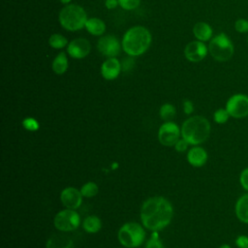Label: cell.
Here are the masks:
<instances>
[{"mask_svg":"<svg viewBox=\"0 0 248 248\" xmlns=\"http://www.w3.org/2000/svg\"><path fill=\"white\" fill-rule=\"evenodd\" d=\"M188 142L184 140V139H179L178 141L174 144V149L177 151V152H184L186 151L187 147H188Z\"/></svg>","mask_w":248,"mask_h":248,"instance_id":"32","label":"cell"},{"mask_svg":"<svg viewBox=\"0 0 248 248\" xmlns=\"http://www.w3.org/2000/svg\"><path fill=\"white\" fill-rule=\"evenodd\" d=\"M22 125L27 131H30V132H35L40 127L38 121L33 117H26L25 119H23Z\"/></svg>","mask_w":248,"mask_h":248,"instance_id":"28","label":"cell"},{"mask_svg":"<svg viewBox=\"0 0 248 248\" xmlns=\"http://www.w3.org/2000/svg\"><path fill=\"white\" fill-rule=\"evenodd\" d=\"M118 3L122 9L126 11H132L140 6V0H118Z\"/></svg>","mask_w":248,"mask_h":248,"instance_id":"27","label":"cell"},{"mask_svg":"<svg viewBox=\"0 0 248 248\" xmlns=\"http://www.w3.org/2000/svg\"><path fill=\"white\" fill-rule=\"evenodd\" d=\"M209 135L210 123L203 116H191L182 124L181 137L189 144L199 145L204 142L208 139Z\"/></svg>","mask_w":248,"mask_h":248,"instance_id":"3","label":"cell"},{"mask_svg":"<svg viewBox=\"0 0 248 248\" xmlns=\"http://www.w3.org/2000/svg\"><path fill=\"white\" fill-rule=\"evenodd\" d=\"M212 28L211 26L203 21L197 22L193 27V34L197 40L201 42L209 41L212 37Z\"/></svg>","mask_w":248,"mask_h":248,"instance_id":"18","label":"cell"},{"mask_svg":"<svg viewBox=\"0 0 248 248\" xmlns=\"http://www.w3.org/2000/svg\"><path fill=\"white\" fill-rule=\"evenodd\" d=\"M239 182H240V185L242 186V188L248 192V168H245L240 172Z\"/></svg>","mask_w":248,"mask_h":248,"instance_id":"30","label":"cell"},{"mask_svg":"<svg viewBox=\"0 0 248 248\" xmlns=\"http://www.w3.org/2000/svg\"><path fill=\"white\" fill-rule=\"evenodd\" d=\"M183 110L186 114H190L194 110V105L190 100H184L183 102Z\"/></svg>","mask_w":248,"mask_h":248,"instance_id":"33","label":"cell"},{"mask_svg":"<svg viewBox=\"0 0 248 248\" xmlns=\"http://www.w3.org/2000/svg\"><path fill=\"white\" fill-rule=\"evenodd\" d=\"M60 25L69 31H77L85 27L87 15L84 9L77 4H67L58 16Z\"/></svg>","mask_w":248,"mask_h":248,"instance_id":"4","label":"cell"},{"mask_svg":"<svg viewBox=\"0 0 248 248\" xmlns=\"http://www.w3.org/2000/svg\"><path fill=\"white\" fill-rule=\"evenodd\" d=\"M121 64L115 57H110L105 60L101 66V74L107 80L115 79L121 72Z\"/></svg>","mask_w":248,"mask_h":248,"instance_id":"14","label":"cell"},{"mask_svg":"<svg viewBox=\"0 0 248 248\" xmlns=\"http://www.w3.org/2000/svg\"><path fill=\"white\" fill-rule=\"evenodd\" d=\"M233 45L225 33H220L210 40L208 51L210 55L219 62H225L231 59L233 54Z\"/></svg>","mask_w":248,"mask_h":248,"instance_id":"6","label":"cell"},{"mask_svg":"<svg viewBox=\"0 0 248 248\" xmlns=\"http://www.w3.org/2000/svg\"><path fill=\"white\" fill-rule=\"evenodd\" d=\"M117 5H119L118 0H106V2H105V6H106L108 10H112V9L116 8Z\"/></svg>","mask_w":248,"mask_h":248,"instance_id":"34","label":"cell"},{"mask_svg":"<svg viewBox=\"0 0 248 248\" xmlns=\"http://www.w3.org/2000/svg\"><path fill=\"white\" fill-rule=\"evenodd\" d=\"M91 50V45L84 38H77L71 41L67 46V52L75 59H82L86 57Z\"/></svg>","mask_w":248,"mask_h":248,"instance_id":"11","label":"cell"},{"mask_svg":"<svg viewBox=\"0 0 248 248\" xmlns=\"http://www.w3.org/2000/svg\"><path fill=\"white\" fill-rule=\"evenodd\" d=\"M82 194L80 190L75 187H66L60 194V201L66 208L77 209L82 202Z\"/></svg>","mask_w":248,"mask_h":248,"instance_id":"12","label":"cell"},{"mask_svg":"<svg viewBox=\"0 0 248 248\" xmlns=\"http://www.w3.org/2000/svg\"><path fill=\"white\" fill-rule=\"evenodd\" d=\"M234 211L237 219L240 222L248 224V193L238 198L235 203Z\"/></svg>","mask_w":248,"mask_h":248,"instance_id":"17","label":"cell"},{"mask_svg":"<svg viewBox=\"0 0 248 248\" xmlns=\"http://www.w3.org/2000/svg\"><path fill=\"white\" fill-rule=\"evenodd\" d=\"M226 109L233 118H243L248 115V96L245 94H234L226 103Z\"/></svg>","mask_w":248,"mask_h":248,"instance_id":"8","label":"cell"},{"mask_svg":"<svg viewBox=\"0 0 248 248\" xmlns=\"http://www.w3.org/2000/svg\"><path fill=\"white\" fill-rule=\"evenodd\" d=\"M152 36L143 26H134L123 35L121 46L123 50L132 57L143 54L150 46Z\"/></svg>","mask_w":248,"mask_h":248,"instance_id":"2","label":"cell"},{"mask_svg":"<svg viewBox=\"0 0 248 248\" xmlns=\"http://www.w3.org/2000/svg\"><path fill=\"white\" fill-rule=\"evenodd\" d=\"M69 67V62H68V57L65 52H60L56 55V57L53 59L51 68L52 71L57 74V75H62L64 74Z\"/></svg>","mask_w":248,"mask_h":248,"instance_id":"20","label":"cell"},{"mask_svg":"<svg viewBox=\"0 0 248 248\" xmlns=\"http://www.w3.org/2000/svg\"><path fill=\"white\" fill-rule=\"evenodd\" d=\"M79 224L80 217L76 209L65 208L63 210H60L53 219L54 227L62 232H73L78 229Z\"/></svg>","mask_w":248,"mask_h":248,"instance_id":"7","label":"cell"},{"mask_svg":"<svg viewBox=\"0 0 248 248\" xmlns=\"http://www.w3.org/2000/svg\"><path fill=\"white\" fill-rule=\"evenodd\" d=\"M48 44L49 46L52 47V48H55V49H61L65 46H68V40L66 39V37H64L63 35L61 34H57V33H54L52 34L49 39H48Z\"/></svg>","mask_w":248,"mask_h":248,"instance_id":"22","label":"cell"},{"mask_svg":"<svg viewBox=\"0 0 248 248\" xmlns=\"http://www.w3.org/2000/svg\"><path fill=\"white\" fill-rule=\"evenodd\" d=\"M208 47L199 40L190 42L184 48V55L190 62H200L207 54Z\"/></svg>","mask_w":248,"mask_h":248,"instance_id":"13","label":"cell"},{"mask_svg":"<svg viewBox=\"0 0 248 248\" xmlns=\"http://www.w3.org/2000/svg\"><path fill=\"white\" fill-rule=\"evenodd\" d=\"M145 248H164V245L158 236V232H153L151 237L145 244Z\"/></svg>","mask_w":248,"mask_h":248,"instance_id":"26","label":"cell"},{"mask_svg":"<svg viewBox=\"0 0 248 248\" xmlns=\"http://www.w3.org/2000/svg\"><path fill=\"white\" fill-rule=\"evenodd\" d=\"M82 227L85 232H87L89 233H95L101 230L102 222L99 217H97L95 215H90V216H87L83 220Z\"/></svg>","mask_w":248,"mask_h":248,"instance_id":"21","label":"cell"},{"mask_svg":"<svg viewBox=\"0 0 248 248\" xmlns=\"http://www.w3.org/2000/svg\"><path fill=\"white\" fill-rule=\"evenodd\" d=\"M173 207L164 197L156 196L147 199L140 208V220L144 228L159 232L165 229L171 221Z\"/></svg>","mask_w":248,"mask_h":248,"instance_id":"1","label":"cell"},{"mask_svg":"<svg viewBox=\"0 0 248 248\" xmlns=\"http://www.w3.org/2000/svg\"><path fill=\"white\" fill-rule=\"evenodd\" d=\"M117 237L124 247L137 248L143 243L145 239V231L139 223L128 222L121 226Z\"/></svg>","mask_w":248,"mask_h":248,"instance_id":"5","label":"cell"},{"mask_svg":"<svg viewBox=\"0 0 248 248\" xmlns=\"http://www.w3.org/2000/svg\"><path fill=\"white\" fill-rule=\"evenodd\" d=\"M71 1H72V0H60V2L63 3V4H69Z\"/></svg>","mask_w":248,"mask_h":248,"instance_id":"36","label":"cell"},{"mask_svg":"<svg viewBox=\"0 0 248 248\" xmlns=\"http://www.w3.org/2000/svg\"><path fill=\"white\" fill-rule=\"evenodd\" d=\"M235 244L238 248H248V236L241 234L235 239Z\"/></svg>","mask_w":248,"mask_h":248,"instance_id":"31","label":"cell"},{"mask_svg":"<svg viewBox=\"0 0 248 248\" xmlns=\"http://www.w3.org/2000/svg\"><path fill=\"white\" fill-rule=\"evenodd\" d=\"M121 45L117 38L113 35H106L101 37L97 43V49L104 56L110 58L115 57L120 53Z\"/></svg>","mask_w":248,"mask_h":248,"instance_id":"10","label":"cell"},{"mask_svg":"<svg viewBox=\"0 0 248 248\" xmlns=\"http://www.w3.org/2000/svg\"><path fill=\"white\" fill-rule=\"evenodd\" d=\"M80 192H81L83 197L92 198V197H94L98 194L99 187L95 182L89 181V182L82 185V187L80 188Z\"/></svg>","mask_w":248,"mask_h":248,"instance_id":"24","label":"cell"},{"mask_svg":"<svg viewBox=\"0 0 248 248\" xmlns=\"http://www.w3.org/2000/svg\"><path fill=\"white\" fill-rule=\"evenodd\" d=\"M187 161L193 167H202L207 161V153L204 148L194 146L187 153Z\"/></svg>","mask_w":248,"mask_h":248,"instance_id":"15","label":"cell"},{"mask_svg":"<svg viewBox=\"0 0 248 248\" xmlns=\"http://www.w3.org/2000/svg\"><path fill=\"white\" fill-rule=\"evenodd\" d=\"M230 114L228 112V110L225 108H218L217 110H215L214 114H213V118L214 121L217 124H224L229 120Z\"/></svg>","mask_w":248,"mask_h":248,"instance_id":"25","label":"cell"},{"mask_svg":"<svg viewBox=\"0 0 248 248\" xmlns=\"http://www.w3.org/2000/svg\"><path fill=\"white\" fill-rule=\"evenodd\" d=\"M85 28L93 36H101L106 31V23L98 17L88 18L85 23Z\"/></svg>","mask_w":248,"mask_h":248,"instance_id":"19","label":"cell"},{"mask_svg":"<svg viewBox=\"0 0 248 248\" xmlns=\"http://www.w3.org/2000/svg\"><path fill=\"white\" fill-rule=\"evenodd\" d=\"M46 248H75L73 240L66 234H52L46 241Z\"/></svg>","mask_w":248,"mask_h":248,"instance_id":"16","label":"cell"},{"mask_svg":"<svg viewBox=\"0 0 248 248\" xmlns=\"http://www.w3.org/2000/svg\"><path fill=\"white\" fill-rule=\"evenodd\" d=\"M180 137L181 129L172 121L164 122L159 128L158 139L160 143L165 146H174Z\"/></svg>","mask_w":248,"mask_h":248,"instance_id":"9","label":"cell"},{"mask_svg":"<svg viewBox=\"0 0 248 248\" xmlns=\"http://www.w3.org/2000/svg\"><path fill=\"white\" fill-rule=\"evenodd\" d=\"M159 113H160V117L166 122V121H171L174 118L176 110L171 104L167 103L160 108Z\"/></svg>","mask_w":248,"mask_h":248,"instance_id":"23","label":"cell"},{"mask_svg":"<svg viewBox=\"0 0 248 248\" xmlns=\"http://www.w3.org/2000/svg\"><path fill=\"white\" fill-rule=\"evenodd\" d=\"M219 248H231V246L229 244H222Z\"/></svg>","mask_w":248,"mask_h":248,"instance_id":"35","label":"cell"},{"mask_svg":"<svg viewBox=\"0 0 248 248\" xmlns=\"http://www.w3.org/2000/svg\"><path fill=\"white\" fill-rule=\"evenodd\" d=\"M234 28L239 33H248V20L239 18L234 23Z\"/></svg>","mask_w":248,"mask_h":248,"instance_id":"29","label":"cell"}]
</instances>
